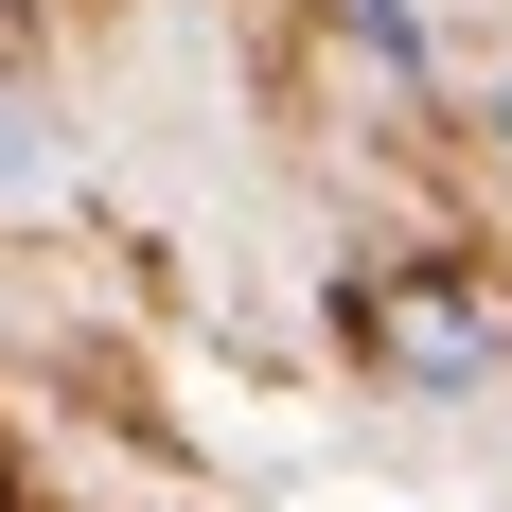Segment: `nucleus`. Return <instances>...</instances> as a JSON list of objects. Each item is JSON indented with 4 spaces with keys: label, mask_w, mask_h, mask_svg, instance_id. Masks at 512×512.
I'll list each match as a JSON object with an SVG mask.
<instances>
[{
    "label": "nucleus",
    "mask_w": 512,
    "mask_h": 512,
    "mask_svg": "<svg viewBox=\"0 0 512 512\" xmlns=\"http://www.w3.org/2000/svg\"><path fill=\"white\" fill-rule=\"evenodd\" d=\"M371 336H389V354H407L424 389H477V371H495V336H477L460 301H389V318H371Z\"/></svg>",
    "instance_id": "obj_1"
},
{
    "label": "nucleus",
    "mask_w": 512,
    "mask_h": 512,
    "mask_svg": "<svg viewBox=\"0 0 512 512\" xmlns=\"http://www.w3.org/2000/svg\"><path fill=\"white\" fill-rule=\"evenodd\" d=\"M36 195H53V124L0 89V212H36Z\"/></svg>",
    "instance_id": "obj_2"
},
{
    "label": "nucleus",
    "mask_w": 512,
    "mask_h": 512,
    "mask_svg": "<svg viewBox=\"0 0 512 512\" xmlns=\"http://www.w3.org/2000/svg\"><path fill=\"white\" fill-rule=\"evenodd\" d=\"M336 18H354V36L389 53V71H424V18H407V0H336Z\"/></svg>",
    "instance_id": "obj_3"
},
{
    "label": "nucleus",
    "mask_w": 512,
    "mask_h": 512,
    "mask_svg": "<svg viewBox=\"0 0 512 512\" xmlns=\"http://www.w3.org/2000/svg\"><path fill=\"white\" fill-rule=\"evenodd\" d=\"M495 159H512V89H495Z\"/></svg>",
    "instance_id": "obj_4"
}]
</instances>
